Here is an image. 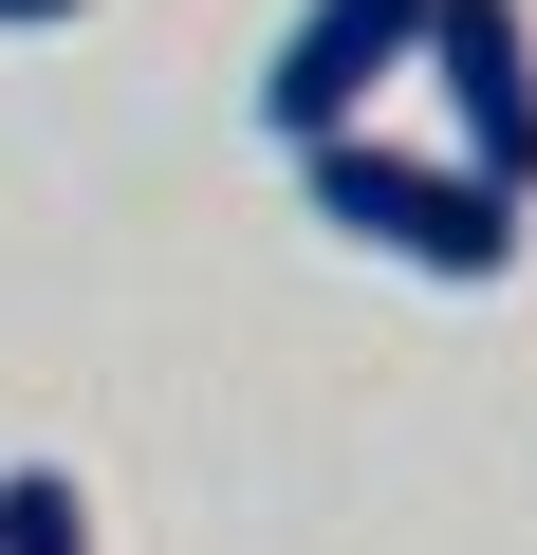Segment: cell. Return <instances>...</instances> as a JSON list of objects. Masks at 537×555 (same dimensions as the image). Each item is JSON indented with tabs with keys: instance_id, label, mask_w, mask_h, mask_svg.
<instances>
[{
	"instance_id": "cell-1",
	"label": "cell",
	"mask_w": 537,
	"mask_h": 555,
	"mask_svg": "<svg viewBox=\"0 0 537 555\" xmlns=\"http://www.w3.org/2000/svg\"><path fill=\"white\" fill-rule=\"evenodd\" d=\"M297 204L353 241V259H389V278H445V297H500V278H519V185H482L463 149H408V130H316L297 149Z\"/></svg>"
},
{
	"instance_id": "cell-2",
	"label": "cell",
	"mask_w": 537,
	"mask_h": 555,
	"mask_svg": "<svg viewBox=\"0 0 537 555\" xmlns=\"http://www.w3.org/2000/svg\"><path fill=\"white\" fill-rule=\"evenodd\" d=\"M408 56H426V0H297L279 56H259V130L316 149V130L389 112V93H408Z\"/></svg>"
},
{
	"instance_id": "cell-3",
	"label": "cell",
	"mask_w": 537,
	"mask_h": 555,
	"mask_svg": "<svg viewBox=\"0 0 537 555\" xmlns=\"http://www.w3.org/2000/svg\"><path fill=\"white\" fill-rule=\"evenodd\" d=\"M408 75L445 93V149L537 204V20H519V0H426V56Z\"/></svg>"
},
{
	"instance_id": "cell-4",
	"label": "cell",
	"mask_w": 537,
	"mask_h": 555,
	"mask_svg": "<svg viewBox=\"0 0 537 555\" xmlns=\"http://www.w3.org/2000/svg\"><path fill=\"white\" fill-rule=\"evenodd\" d=\"M56 20H93V0H0V38H56Z\"/></svg>"
}]
</instances>
